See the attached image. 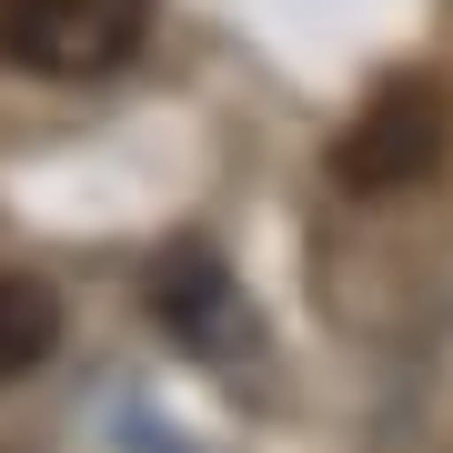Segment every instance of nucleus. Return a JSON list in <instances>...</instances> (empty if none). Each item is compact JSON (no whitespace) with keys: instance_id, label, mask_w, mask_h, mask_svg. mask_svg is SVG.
<instances>
[{"instance_id":"obj_1","label":"nucleus","mask_w":453,"mask_h":453,"mask_svg":"<svg viewBox=\"0 0 453 453\" xmlns=\"http://www.w3.org/2000/svg\"><path fill=\"white\" fill-rule=\"evenodd\" d=\"M443 151H453V91L423 81V71H393V81L353 111V131L333 142V181L353 202H393V192H413V181H434Z\"/></svg>"},{"instance_id":"obj_3","label":"nucleus","mask_w":453,"mask_h":453,"mask_svg":"<svg viewBox=\"0 0 453 453\" xmlns=\"http://www.w3.org/2000/svg\"><path fill=\"white\" fill-rule=\"evenodd\" d=\"M50 353H61V292L41 273H11V262H0V393L31 383Z\"/></svg>"},{"instance_id":"obj_2","label":"nucleus","mask_w":453,"mask_h":453,"mask_svg":"<svg viewBox=\"0 0 453 453\" xmlns=\"http://www.w3.org/2000/svg\"><path fill=\"white\" fill-rule=\"evenodd\" d=\"M162 0H0V71L20 81H101L142 50Z\"/></svg>"}]
</instances>
